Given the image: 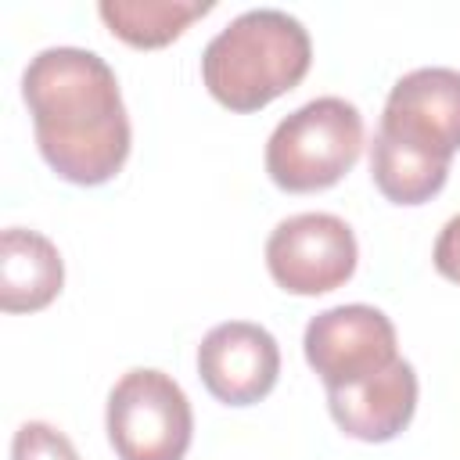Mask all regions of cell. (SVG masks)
<instances>
[{
	"instance_id": "1",
	"label": "cell",
	"mask_w": 460,
	"mask_h": 460,
	"mask_svg": "<svg viewBox=\"0 0 460 460\" xmlns=\"http://www.w3.org/2000/svg\"><path fill=\"white\" fill-rule=\"evenodd\" d=\"M43 162L75 187L108 183L129 158V115L111 65L83 47H47L22 72Z\"/></svg>"
},
{
	"instance_id": "2",
	"label": "cell",
	"mask_w": 460,
	"mask_h": 460,
	"mask_svg": "<svg viewBox=\"0 0 460 460\" xmlns=\"http://www.w3.org/2000/svg\"><path fill=\"white\" fill-rule=\"evenodd\" d=\"M313 65L309 29L277 7H255L201 50V83L230 111H259L295 90Z\"/></svg>"
},
{
	"instance_id": "3",
	"label": "cell",
	"mask_w": 460,
	"mask_h": 460,
	"mask_svg": "<svg viewBox=\"0 0 460 460\" xmlns=\"http://www.w3.org/2000/svg\"><path fill=\"white\" fill-rule=\"evenodd\" d=\"M363 151V115L345 97H316L295 108L266 140V172L288 194L334 187Z\"/></svg>"
},
{
	"instance_id": "4",
	"label": "cell",
	"mask_w": 460,
	"mask_h": 460,
	"mask_svg": "<svg viewBox=\"0 0 460 460\" xmlns=\"http://www.w3.org/2000/svg\"><path fill=\"white\" fill-rule=\"evenodd\" d=\"M108 442L119 460H183L194 438L187 392L162 370H126L108 392Z\"/></svg>"
},
{
	"instance_id": "5",
	"label": "cell",
	"mask_w": 460,
	"mask_h": 460,
	"mask_svg": "<svg viewBox=\"0 0 460 460\" xmlns=\"http://www.w3.org/2000/svg\"><path fill=\"white\" fill-rule=\"evenodd\" d=\"M359 244L352 226L331 212H298L273 226L266 270L288 295H327L356 273Z\"/></svg>"
},
{
	"instance_id": "6",
	"label": "cell",
	"mask_w": 460,
	"mask_h": 460,
	"mask_svg": "<svg viewBox=\"0 0 460 460\" xmlns=\"http://www.w3.org/2000/svg\"><path fill=\"white\" fill-rule=\"evenodd\" d=\"M302 349H305V363L316 370V377L327 388L356 385L385 370L392 359H399L395 323L381 309L363 302L316 313L305 323Z\"/></svg>"
},
{
	"instance_id": "7",
	"label": "cell",
	"mask_w": 460,
	"mask_h": 460,
	"mask_svg": "<svg viewBox=\"0 0 460 460\" xmlns=\"http://www.w3.org/2000/svg\"><path fill=\"white\" fill-rule=\"evenodd\" d=\"M381 133L449 162L460 151V68H413L388 90Z\"/></svg>"
},
{
	"instance_id": "8",
	"label": "cell",
	"mask_w": 460,
	"mask_h": 460,
	"mask_svg": "<svg viewBox=\"0 0 460 460\" xmlns=\"http://www.w3.org/2000/svg\"><path fill=\"white\" fill-rule=\"evenodd\" d=\"M198 377L212 399L252 406L266 399L280 377V345L252 320L216 323L198 345Z\"/></svg>"
},
{
	"instance_id": "9",
	"label": "cell",
	"mask_w": 460,
	"mask_h": 460,
	"mask_svg": "<svg viewBox=\"0 0 460 460\" xmlns=\"http://www.w3.org/2000/svg\"><path fill=\"white\" fill-rule=\"evenodd\" d=\"M327 410L349 438L392 442L417 413V374L406 359H392L356 385L327 388Z\"/></svg>"
},
{
	"instance_id": "10",
	"label": "cell",
	"mask_w": 460,
	"mask_h": 460,
	"mask_svg": "<svg viewBox=\"0 0 460 460\" xmlns=\"http://www.w3.org/2000/svg\"><path fill=\"white\" fill-rule=\"evenodd\" d=\"M65 284V262L50 237L7 226L0 234V309L36 313L47 309Z\"/></svg>"
},
{
	"instance_id": "11",
	"label": "cell",
	"mask_w": 460,
	"mask_h": 460,
	"mask_svg": "<svg viewBox=\"0 0 460 460\" xmlns=\"http://www.w3.org/2000/svg\"><path fill=\"white\" fill-rule=\"evenodd\" d=\"M212 7V0H101L97 14L122 43L155 50L180 40Z\"/></svg>"
},
{
	"instance_id": "12",
	"label": "cell",
	"mask_w": 460,
	"mask_h": 460,
	"mask_svg": "<svg viewBox=\"0 0 460 460\" xmlns=\"http://www.w3.org/2000/svg\"><path fill=\"white\" fill-rule=\"evenodd\" d=\"M370 176L374 187L395 201V205H424L431 201L446 180H449V162L431 158L388 133L377 129L374 144H370Z\"/></svg>"
},
{
	"instance_id": "13",
	"label": "cell",
	"mask_w": 460,
	"mask_h": 460,
	"mask_svg": "<svg viewBox=\"0 0 460 460\" xmlns=\"http://www.w3.org/2000/svg\"><path fill=\"white\" fill-rule=\"evenodd\" d=\"M11 460H79V453L54 424L25 420L11 438Z\"/></svg>"
},
{
	"instance_id": "14",
	"label": "cell",
	"mask_w": 460,
	"mask_h": 460,
	"mask_svg": "<svg viewBox=\"0 0 460 460\" xmlns=\"http://www.w3.org/2000/svg\"><path fill=\"white\" fill-rule=\"evenodd\" d=\"M431 262H435V270H438L446 280L460 284V212H456L453 219H446V226L438 230Z\"/></svg>"
}]
</instances>
